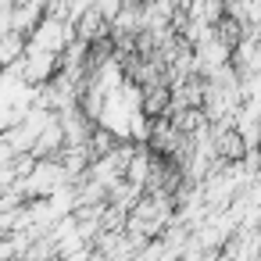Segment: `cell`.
<instances>
[{"label":"cell","mask_w":261,"mask_h":261,"mask_svg":"<svg viewBox=\"0 0 261 261\" xmlns=\"http://www.w3.org/2000/svg\"><path fill=\"white\" fill-rule=\"evenodd\" d=\"M25 54V36L8 29V33H0V68H11L18 58Z\"/></svg>","instance_id":"cell-1"},{"label":"cell","mask_w":261,"mask_h":261,"mask_svg":"<svg viewBox=\"0 0 261 261\" xmlns=\"http://www.w3.org/2000/svg\"><path fill=\"white\" fill-rule=\"evenodd\" d=\"M236 140H240L236 133H225V136H218V150H222V154H229V158H236V154H240V143H236Z\"/></svg>","instance_id":"cell-2"}]
</instances>
